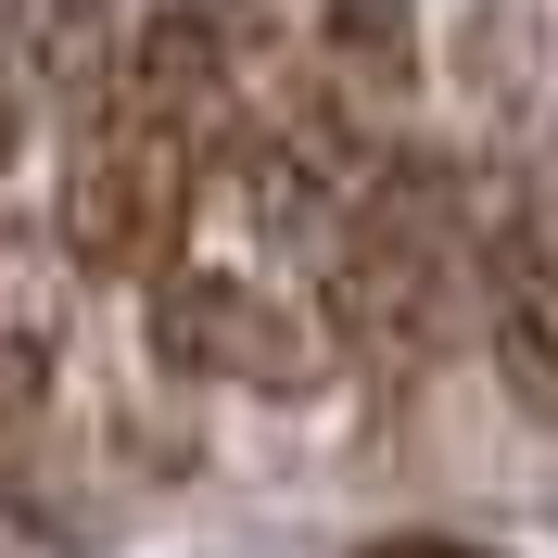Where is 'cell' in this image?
<instances>
[{"mask_svg":"<svg viewBox=\"0 0 558 558\" xmlns=\"http://www.w3.org/2000/svg\"><path fill=\"white\" fill-rule=\"evenodd\" d=\"M216 153H229V38L178 0V13L128 26V64L89 102V128H76L64 254L89 279H166Z\"/></svg>","mask_w":558,"mask_h":558,"instance_id":"obj_1","label":"cell"},{"mask_svg":"<svg viewBox=\"0 0 558 558\" xmlns=\"http://www.w3.org/2000/svg\"><path fill=\"white\" fill-rule=\"evenodd\" d=\"M470 330H483V204L457 153H393L368 204L330 229V343L368 355L381 381H418Z\"/></svg>","mask_w":558,"mask_h":558,"instance_id":"obj_2","label":"cell"},{"mask_svg":"<svg viewBox=\"0 0 558 558\" xmlns=\"http://www.w3.org/2000/svg\"><path fill=\"white\" fill-rule=\"evenodd\" d=\"M153 355L178 381H229V393H317L330 330L292 292H254L229 267H166L153 279Z\"/></svg>","mask_w":558,"mask_h":558,"instance_id":"obj_3","label":"cell"},{"mask_svg":"<svg viewBox=\"0 0 558 558\" xmlns=\"http://www.w3.org/2000/svg\"><path fill=\"white\" fill-rule=\"evenodd\" d=\"M483 343L533 418H558V229L533 204V178L508 204H483Z\"/></svg>","mask_w":558,"mask_h":558,"instance_id":"obj_4","label":"cell"},{"mask_svg":"<svg viewBox=\"0 0 558 558\" xmlns=\"http://www.w3.org/2000/svg\"><path fill=\"white\" fill-rule=\"evenodd\" d=\"M317 76L343 102L393 114L418 89V0H317Z\"/></svg>","mask_w":558,"mask_h":558,"instance_id":"obj_5","label":"cell"},{"mask_svg":"<svg viewBox=\"0 0 558 558\" xmlns=\"http://www.w3.org/2000/svg\"><path fill=\"white\" fill-rule=\"evenodd\" d=\"M13 51H26V89H64L76 114L102 102V89H114V64H128V38H114V0H26Z\"/></svg>","mask_w":558,"mask_h":558,"instance_id":"obj_6","label":"cell"},{"mask_svg":"<svg viewBox=\"0 0 558 558\" xmlns=\"http://www.w3.org/2000/svg\"><path fill=\"white\" fill-rule=\"evenodd\" d=\"M51 355H64V305L26 242H0V418H26L51 393Z\"/></svg>","mask_w":558,"mask_h":558,"instance_id":"obj_7","label":"cell"},{"mask_svg":"<svg viewBox=\"0 0 558 558\" xmlns=\"http://www.w3.org/2000/svg\"><path fill=\"white\" fill-rule=\"evenodd\" d=\"M355 558H495V546H470V533H381V546H355Z\"/></svg>","mask_w":558,"mask_h":558,"instance_id":"obj_8","label":"cell"},{"mask_svg":"<svg viewBox=\"0 0 558 558\" xmlns=\"http://www.w3.org/2000/svg\"><path fill=\"white\" fill-rule=\"evenodd\" d=\"M13 89H26V51H13V26H0V166H13V128H26V102H13Z\"/></svg>","mask_w":558,"mask_h":558,"instance_id":"obj_9","label":"cell"},{"mask_svg":"<svg viewBox=\"0 0 558 558\" xmlns=\"http://www.w3.org/2000/svg\"><path fill=\"white\" fill-rule=\"evenodd\" d=\"M191 13H204V26H216V38H229V26H242V13H254V0H191Z\"/></svg>","mask_w":558,"mask_h":558,"instance_id":"obj_10","label":"cell"}]
</instances>
